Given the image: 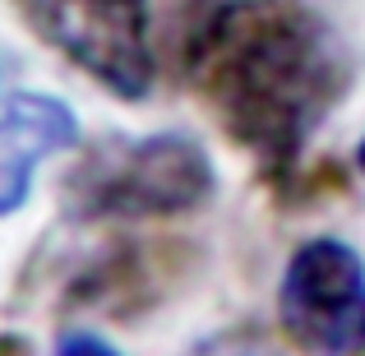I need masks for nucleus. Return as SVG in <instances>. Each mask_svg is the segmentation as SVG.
<instances>
[{
  "mask_svg": "<svg viewBox=\"0 0 365 356\" xmlns=\"http://www.w3.org/2000/svg\"><path fill=\"white\" fill-rule=\"evenodd\" d=\"M0 356H37V347L24 333H0Z\"/></svg>",
  "mask_w": 365,
  "mask_h": 356,
  "instance_id": "9",
  "label": "nucleus"
},
{
  "mask_svg": "<svg viewBox=\"0 0 365 356\" xmlns=\"http://www.w3.org/2000/svg\"><path fill=\"white\" fill-rule=\"evenodd\" d=\"M277 320L305 356H361L365 259L338 236L301 240L277 283Z\"/></svg>",
  "mask_w": 365,
  "mask_h": 356,
  "instance_id": "4",
  "label": "nucleus"
},
{
  "mask_svg": "<svg viewBox=\"0 0 365 356\" xmlns=\"http://www.w3.org/2000/svg\"><path fill=\"white\" fill-rule=\"evenodd\" d=\"M37 37L125 102L148 98L158 79L148 0H19Z\"/></svg>",
  "mask_w": 365,
  "mask_h": 356,
  "instance_id": "3",
  "label": "nucleus"
},
{
  "mask_svg": "<svg viewBox=\"0 0 365 356\" xmlns=\"http://www.w3.org/2000/svg\"><path fill=\"white\" fill-rule=\"evenodd\" d=\"M79 143V121L51 93H14L0 107V218L19 213L33 195V171Z\"/></svg>",
  "mask_w": 365,
  "mask_h": 356,
  "instance_id": "5",
  "label": "nucleus"
},
{
  "mask_svg": "<svg viewBox=\"0 0 365 356\" xmlns=\"http://www.w3.org/2000/svg\"><path fill=\"white\" fill-rule=\"evenodd\" d=\"M56 356H120V352L111 347L102 333H93V329H61Z\"/></svg>",
  "mask_w": 365,
  "mask_h": 356,
  "instance_id": "7",
  "label": "nucleus"
},
{
  "mask_svg": "<svg viewBox=\"0 0 365 356\" xmlns=\"http://www.w3.org/2000/svg\"><path fill=\"white\" fill-rule=\"evenodd\" d=\"M171 245H111L70 283V301L102 305V310H130L148 305L162 283H171L167 268Z\"/></svg>",
  "mask_w": 365,
  "mask_h": 356,
  "instance_id": "6",
  "label": "nucleus"
},
{
  "mask_svg": "<svg viewBox=\"0 0 365 356\" xmlns=\"http://www.w3.org/2000/svg\"><path fill=\"white\" fill-rule=\"evenodd\" d=\"M199 356H273V352H268L255 333H232V338L222 333V338H213Z\"/></svg>",
  "mask_w": 365,
  "mask_h": 356,
  "instance_id": "8",
  "label": "nucleus"
},
{
  "mask_svg": "<svg viewBox=\"0 0 365 356\" xmlns=\"http://www.w3.org/2000/svg\"><path fill=\"white\" fill-rule=\"evenodd\" d=\"M185 79L268 171H287L351 88L338 28L305 0H213L185 33Z\"/></svg>",
  "mask_w": 365,
  "mask_h": 356,
  "instance_id": "1",
  "label": "nucleus"
},
{
  "mask_svg": "<svg viewBox=\"0 0 365 356\" xmlns=\"http://www.w3.org/2000/svg\"><path fill=\"white\" fill-rule=\"evenodd\" d=\"M217 190L213 158L180 130L111 134L93 143L61 185L74 223H143V218L199 213Z\"/></svg>",
  "mask_w": 365,
  "mask_h": 356,
  "instance_id": "2",
  "label": "nucleus"
},
{
  "mask_svg": "<svg viewBox=\"0 0 365 356\" xmlns=\"http://www.w3.org/2000/svg\"><path fill=\"white\" fill-rule=\"evenodd\" d=\"M356 162H361V171H365V139H361V148H356Z\"/></svg>",
  "mask_w": 365,
  "mask_h": 356,
  "instance_id": "10",
  "label": "nucleus"
}]
</instances>
